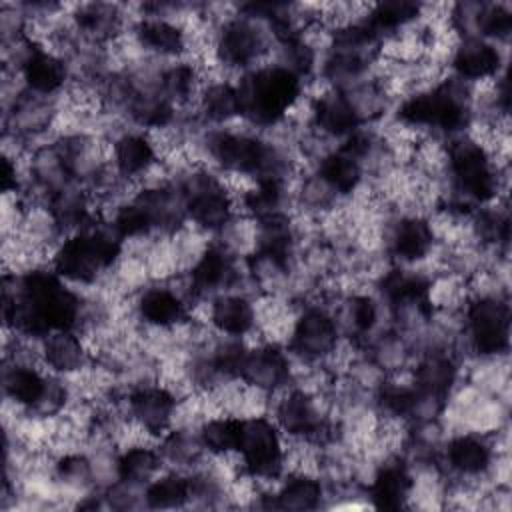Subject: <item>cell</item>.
I'll return each mask as SVG.
<instances>
[{"label":"cell","instance_id":"cell-12","mask_svg":"<svg viewBox=\"0 0 512 512\" xmlns=\"http://www.w3.org/2000/svg\"><path fill=\"white\" fill-rule=\"evenodd\" d=\"M208 324L222 336L246 338L256 326L254 300L240 292H224L208 304Z\"/></svg>","mask_w":512,"mask_h":512},{"label":"cell","instance_id":"cell-15","mask_svg":"<svg viewBox=\"0 0 512 512\" xmlns=\"http://www.w3.org/2000/svg\"><path fill=\"white\" fill-rule=\"evenodd\" d=\"M158 162L154 144L144 132H122L112 140V164L124 180L140 182Z\"/></svg>","mask_w":512,"mask_h":512},{"label":"cell","instance_id":"cell-21","mask_svg":"<svg viewBox=\"0 0 512 512\" xmlns=\"http://www.w3.org/2000/svg\"><path fill=\"white\" fill-rule=\"evenodd\" d=\"M144 504L150 508H182L190 504L188 474L166 468L144 488Z\"/></svg>","mask_w":512,"mask_h":512},{"label":"cell","instance_id":"cell-4","mask_svg":"<svg viewBox=\"0 0 512 512\" xmlns=\"http://www.w3.org/2000/svg\"><path fill=\"white\" fill-rule=\"evenodd\" d=\"M260 22L248 16H234L224 22L216 34V62L222 68L244 70L268 54L272 46Z\"/></svg>","mask_w":512,"mask_h":512},{"label":"cell","instance_id":"cell-16","mask_svg":"<svg viewBox=\"0 0 512 512\" xmlns=\"http://www.w3.org/2000/svg\"><path fill=\"white\" fill-rule=\"evenodd\" d=\"M48 376L36 364H22V362H4V396L8 402L32 410L40 398L44 396Z\"/></svg>","mask_w":512,"mask_h":512},{"label":"cell","instance_id":"cell-11","mask_svg":"<svg viewBox=\"0 0 512 512\" xmlns=\"http://www.w3.org/2000/svg\"><path fill=\"white\" fill-rule=\"evenodd\" d=\"M138 320L152 328H174L188 318V306L168 284H148L134 300Z\"/></svg>","mask_w":512,"mask_h":512},{"label":"cell","instance_id":"cell-10","mask_svg":"<svg viewBox=\"0 0 512 512\" xmlns=\"http://www.w3.org/2000/svg\"><path fill=\"white\" fill-rule=\"evenodd\" d=\"M20 78L26 90L40 96H56L70 80V66L60 54L44 46H36L22 64Z\"/></svg>","mask_w":512,"mask_h":512},{"label":"cell","instance_id":"cell-22","mask_svg":"<svg viewBox=\"0 0 512 512\" xmlns=\"http://www.w3.org/2000/svg\"><path fill=\"white\" fill-rule=\"evenodd\" d=\"M200 442L208 454L220 456L238 450L240 440V418L234 416H212L198 428Z\"/></svg>","mask_w":512,"mask_h":512},{"label":"cell","instance_id":"cell-18","mask_svg":"<svg viewBox=\"0 0 512 512\" xmlns=\"http://www.w3.org/2000/svg\"><path fill=\"white\" fill-rule=\"evenodd\" d=\"M316 174L328 184V188L338 196H352L364 180V170L356 158L340 148L330 150L318 160Z\"/></svg>","mask_w":512,"mask_h":512},{"label":"cell","instance_id":"cell-17","mask_svg":"<svg viewBox=\"0 0 512 512\" xmlns=\"http://www.w3.org/2000/svg\"><path fill=\"white\" fill-rule=\"evenodd\" d=\"M276 508L282 510H312L322 506L326 484L314 474H284L276 486Z\"/></svg>","mask_w":512,"mask_h":512},{"label":"cell","instance_id":"cell-14","mask_svg":"<svg viewBox=\"0 0 512 512\" xmlns=\"http://www.w3.org/2000/svg\"><path fill=\"white\" fill-rule=\"evenodd\" d=\"M134 36L140 48L156 58H182L186 54L184 26L166 16H146L134 26Z\"/></svg>","mask_w":512,"mask_h":512},{"label":"cell","instance_id":"cell-19","mask_svg":"<svg viewBox=\"0 0 512 512\" xmlns=\"http://www.w3.org/2000/svg\"><path fill=\"white\" fill-rule=\"evenodd\" d=\"M164 468L166 462L158 444H134L118 452V476L124 482L146 488Z\"/></svg>","mask_w":512,"mask_h":512},{"label":"cell","instance_id":"cell-1","mask_svg":"<svg viewBox=\"0 0 512 512\" xmlns=\"http://www.w3.org/2000/svg\"><path fill=\"white\" fill-rule=\"evenodd\" d=\"M302 82V78L278 64L250 68L234 82L240 116L254 126H276L302 96Z\"/></svg>","mask_w":512,"mask_h":512},{"label":"cell","instance_id":"cell-7","mask_svg":"<svg viewBox=\"0 0 512 512\" xmlns=\"http://www.w3.org/2000/svg\"><path fill=\"white\" fill-rule=\"evenodd\" d=\"M436 236L426 216L404 214L386 228V250L400 264H420L426 262L434 248Z\"/></svg>","mask_w":512,"mask_h":512},{"label":"cell","instance_id":"cell-20","mask_svg":"<svg viewBox=\"0 0 512 512\" xmlns=\"http://www.w3.org/2000/svg\"><path fill=\"white\" fill-rule=\"evenodd\" d=\"M198 116L210 124H228L240 116V102L234 82L210 80L204 84L198 102Z\"/></svg>","mask_w":512,"mask_h":512},{"label":"cell","instance_id":"cell-5","mask_svg":"<svg viewBox=\"0 0 512 512\" xmlns=\"http://www.w3.org/2000/svg\"><path fill=\"white\" fill-rule=\"evenodd\" d=\"M496 458L492 438L488 434L476 432H458L452 436L444 448L446 474L450 478L474 480L490 478V466Z\"/></svg>","mask_w":512,"mask_h":512},{"label":"cell","instance_id":"cell-9","mask_svg":"<svg viewBox=\"0 0 512 512\" xmlns=\"http://www.w3.org/2000/svg\"><path fill=\"white\" fill-rule=\"evenodd\" d=\"M504 58L500 48L484 38H462L452 52V74L464 82L476 84L500 76Z\"/></svg>","mask_w":512,"mask_h":512},{"label":"cell","instance_id":"cell-2","mask_svg":"<svg viewBox=\"0 0 512 512\" xmlns=\"http://www.w3.org/2000/svg\"><path fill=\"white\" fill-rule=\"evenodd\" d=\"M508 324L510 312L504 294L472 296L464 308V338L478 358L506 356Z\"/></svg>","mask_w":512,"mask_h":512},{"label":"cell","instance_id":"cell-3","mask_svg":"<svg viewBox=\"0 0 512 512\" xmlns=\"http://www.w3.org/2000/svg\"><path fill=\"white\" fill-rule=\"evenodd\" d=\"M340 328L334 314L320 304H308L298 312L288 348L308 364H322L338 346Z\"/></svg>","mask_w":512,"mask_h":512},{"label":"cell","instance_id":"cell-8","mask_svg":"<svg viewBox=\"0 0 512 512\" xmlns=\"http://www.w3.org/2000/svg\"><path fill=\"white\" fill-rule=\"evenodd\" d=\"M240 380L268 394H276L290 386L292 366L278 344L262 342L256 346H248L244 362L240 366Z\"/></svg>","mask_w":512,"mask_h":512},{"label":"cell","instance_id":"cell-13","mask_svg":"<svg viewBox=\"0 0 512 512\" xmlns=\"http://www.w3.org/2000/svg\"><path fill=\"white\" fill-rule=\"evenodd\" d=\"M44 366L58 374L70 376L90 364V352L84 338L76 330H54L42 338Z\"/></svg>","mask_w":512,"mask_h":512},{"label":"cell","instance_id":"cell-6","mask_svg":"<svg viewBox=\"0 0 512 512\" xmlns=\"http://www.w3.org/2000/svg\"><path fill=\"white\" fill-rule=\"evenodd\" d=\"M178 398L160 384H148L126 396L128 416L156 440H162L174 428Z\"/></svg>","mask_w":512,"mask_h":512}]
</instances>
